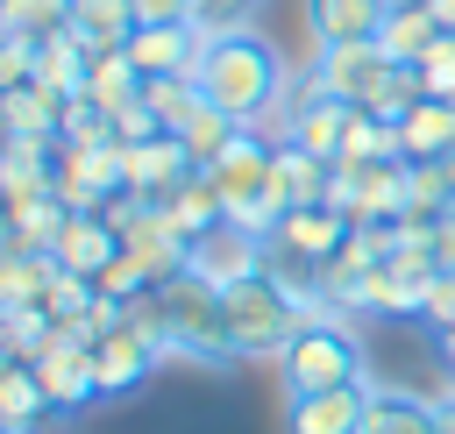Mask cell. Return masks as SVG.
Returning a JSON list of instances; mask_svg holds the SVG:
<instances>
[{"label": "cell", "instance_id": "cell-1", "mask_svg": "<svg viewBox=\"0 0 455 434\" xmlns=\"http://www.w3.org/2000/svg\"><path fill=\"white\" fill-rule=\"evenodd\" d=\"M199 92H206V107H228L235 121H263L277 100H284V57H277V43H263L256 28H228V36H206V50H199Z\"/></svg>", "mask_w": 455, "mask_h": 434}, {"label": "cell", "instance_id": "cell-2", "mask_svg": "<svg viewBox=\"0 0 455 434\" xmlns=\"http://www.w3.org/2000/svg\"><path fill=\"white\" fill-rule=\"evenodd\" d=\"M220 320H228V349H235V363H249V356H284L291 349V334L306 327V306L263 270V277H242V285H228L220 292Z\"/></svg>", "mask_w": 455, "mask_h": 434}, {"label": "cell", "instance_id": "cell-3", "mask_svg": "<svg viewBox=\"0 0 455 434\" xmlns=\"http://www.w3.org/2000/svg\"><path fill=\"white\" fill-rule=\"evenodd\" d=\"M277 377H284V391L299 398V391H334V384H355V377H370L363 370V334L348 327V320H306L299 334H291V349L277 356Z\"/></svg>", "mask_w": 455, "mask_h": 434}, {"label": "cell", "instance_id": "cell-4", "mask_svg": "<svg viewBox=\"0 0 455 434\" xmlns=\"http://www.w3.org/2000/svg\"><path fill=\"white\" fill-rule=\"evenodd\" d=\"M156 299H164V349L171 356H192V363H235V349H228V320H220V292L206 285V277H164L156 285Z\"/></svg>", "mask_w": 455, "mask_h": 434}, {"label": "cell", "instance_id": "cell-5", "mask_svg": "<svg viewBox=\"0 0 455 434\" xmlns=\"http://www.w3.org/2000/svg\"><path fill=\"white\" fill-rule=\"evenodd\" d=\"M121 185H128V157H121V142H57L50 192L64 199V213H100Z\"/></svg>", "mask_w": 455, "mask_h": 434}, {"label": "cell", "instance_id": "cell-6", "mask_svg": "<svg viewBox=\"0 0 455 434\" xmlns=\"http://www.w3.org/2000/svg\"><path fill=\"white\" fill-rule=\"evenodd\" d=\"M434 277H441V263H434L427 249H398V256H384L377 270H363L348 313H427Z\"/></svg>", "mask_w": 455, "mask_h": 434}, {"label": "cell", "instance_id": "cell-7", "mask_svg": "<svg viewBox=\"0 0 455 434\" xmlns=\"http://www.w3.org/2000/svg\"><path fill=\"white\" fill-rule=\"evenodd\" d=\"M185 270H192V277H206L213 292H228V285H242V277H263V270H270V242H263V235H249V228H235V221H220V228H206L199 242H185Z\"/></svg>", "mask_w": 455, "mask_h": 434}, {"label": "cell", "instance_id": "cell-8", "mask_svg": "<svg viewBox=\"0 0 455 434\" xmlns=\"http://www.w3.org/2000/svg\"><path fill=\"white\" fill-rule=\"evenodd\" d=\"M156 363H171V349L156 334H142L135 320H121L107 342H92V370H100V398H128L135 384L156 377Z\"/></svg>", "mask_w": 455, "mask_h": 434}, {"label": "cell", "instance_id": "cell-9", "mask_svg": "<svg viewBox=\"0 0 455 434\" xmlns=\"http://www.w3.org/2000/svg\"><path fill=\"white\" fill-rule=\"evenodd\" d=\"M384 50L377 43H327V50H313V64H306V78H313V92H327V100H341V107H363L370 100V85L384 78Z\"/></svg>", "mask_w": 455, "mask_h": 434}, {"label": "cell", "instance_id": "cell-10", "mask_svg": "<svg viewBox=\"0 0 455 434\" xmlns=\"http://www.w3.org/2000/svg\"><path fill=\"white\" fill-rule=\"evenodd\" d=\"M36 384H43L50 413H78V406H92V398H100V370H92V349L57 334V342L36 356Z\"/></svg>", "mask_w": 455, "mask_h": 434}, {"label": "cell", "instance_id": "cell-11", "mask_svg": "<svg viewBox=\"0 0 455 434\" xmlns=\"http://www.w3.org/2000/svg\"><path fill=\"white\" fill-rule=\"evenodd\" d=\"M363 413H370V377L334 391H299L284 406V434H363Z\"/></svg>", "mask_w": 455, "mask_h": 434}, {"label": "cell", "instance_id": "cell-12", "mask_svg": "<svg viewBox=\"0 0 455 434\" xmlns=\"http://www.w3.org/2000/svg\"><path fill=\"white\" fill-rule=\"evenodd\" d=\"M391 7L398 0H306V36H313V50H327V43H377Z\"/></svg>", "mask_w": 455, "mask_h": 434}, {"label": "cell", "instance_id": "cell-13", "mask_svg": "<svg viewBox=\"0 0 455 434\" xmlns=\"http://www.w3.org/2000/svg\"><path fill=\"white\" fill-rule=\"evenodd\" d=\"M121 157H128V192H142L149 206H164V199L192 178V157H185L178 135H149V142H135V149H121Z\"/></svg>", "mask_w": 455, "mask_h": 434}, {"label": "cell", "instance_id": "cell-14", "mask_svg": "<svg viewBox=\"0 0 455 434\" xmlns=\"http://www.w3.org/2000/svg\"><path fill=\"white\" fill-rule=\"evenodd\" d=\"M405 199H412V164H363L341 221L348 228H363V221H405Z\"/></svg>", "mask_w": 455, "mask_h": 434}, {"label": "cell", "instance_id": "cell-15", "mask_svg": "<svg viewBox=\"0 0 455 434\" xmlns=\"http://www.w3.org/2000/svg\"><path fill=\"white\" fill-rule=\"evenodd\" d=\"M341 242H348V221L320 199V206H291L284 213V228L270 235V249L277 256H299V263H327V256H341Z\"/></svg>", "mask_w": 455, "mask_h": 434}, {"label": "cell", "instance_id": "cell-16", "mask_svg": "<svg viewBox=\"0 0 455 434\" xmlns=\"http://www.w3.org/2000/svg\"><path fill=\"white\" fill-rule=\"evenodd\" d=\"M199 50H206V36L192 21L185 28H135L128 36V57H135L142 78H185V71H199Z\"/></svg>", "mask_w": 455, "mask_h": 434}, {"label": "cell", "instance_id": "cell-17", "mask_svg": "<svg viewBox=\"0 0 455 434\" xmlns=\"http://www.w3.org/2000/svg\"><path fill=\"white\" fill-rule=\"evenodd\" d=\"M64 270H78V277H100L114 256H121V235L100 221V213H64V228H57V249H50Z\"/></svg>", "mask_w": 455, "mask_h": 434}, {"label": "cell", "instance_id": "cell-18", "mask_svg": "<svg viewBox=\"0 0 455 434\" xmlns=\"http://www.w3.org/2000/svg\"><path fill=\"white\" fill-rule=\"evenodd\" d=\"M327 178H334L327 157H313L306 142H277V157H270V185H277L284 206H320V199H327Z\"/></svg>", "mask_w": 455, "mask_h": 434}, {"label": "cell", "instance_id": "cell-19", "mask_svg": "<svg viewBox=\"0 0 455 434\" xmlns=\"http://www.w3.org/2000/svg\"><path fill=\"white\" fill-rule=\"evenodd\" d=\"M78 100L100 107L107 121H114L121 107H135V100H142V71H135V57H128V50H100L92 71H85V92H78Z\"/></svg>", "mask_w": 455, "mask_h": 434}, {"label": "cell", "instance_id": "cell-20", "mask_svg": "<svg viewBox=\"0 0 455 434\" xmlns=\"http://www.w3.org/2000/svg\"><path fill=\"white\" fill-rule=\"evenodd\" d=\"M398 135H405V157L412 164H448L455 157V100H419L398 121Z\"/></svg>", "mask_w": 455, "mask_h": 434}, {"label": "cell", "instance_id": "cell-21", "mask_svg": "<svg viewBox=\"0 0 455 434\" xmlns=\"http://www.w3.org/2000/svg\"><path fill=\"white\" fill-rule=\"evenodd\" d=\"M363 434H441V413H434V398H419V391H384V384H370Z\"/></svg>", "mask_w": 455, "mask_h": 434}, {"label": "cell", "instance_id": "cell-22", "mask_svg": "<svg viewBox=\"0 0 455 434\" xmlns=\"http://www.w3.org/2000/svg\"><path fill=\"white\" fill-rule=\"evenodd\" d=\"M85 71H92V50H85L71 28L50 36V43H36V85H43V92L78 100V92H85Z\"/></svg>", "mask_w": 455, "mask_h": 434}, {"label": "cell", "instance_id": "cell-23", "mask_svg": "<svg viewBox=\"0 0 455 434\" xmlns=\"http://www.w3.org/2000/svg\"><path fill=\"white\" fill-rule=\"evenodd\" d=\"M71 36L100 57V50H128L135 36V0H71Z\"/></svg>", "mask_w": 455, "mask_h": 434}, {"label": "cell", "instance_id": "cell-24", "mask_svg": "<svg viewBox=\"0 0 455 434\" xmlns=\"http://www.w3.org/2000/svg\"><path fill=\"white\" fill-rule=\"evenodd\" d=\"M434 36H441V21L427 14V0H398L391 21L377 28V50H384L391 64H419V57L434 50Z\"/></svg>", "mask_w": 455, "mask_h": 434}, {"label": "cell", "instance_id": "cell-25", "mask_svg": "<svg viewBox=\"0 0 455 434\" xmlns=\"http://www.w3.org/2000/svg\"><path fill=\"white\" fill-rule=\"evenodd\" d=\"M0 107H7V128H14V135H28V142H57V135H64V107H71V100H57V92H43V85L28 78V85L0 92Z\"/></svg>", "mask_w": 455, "mask_h": 434}, {"label": "cell", "instance_id": "cell-26", "mask_svg": "<svg viewBox=\"0 0 455 434\" xmlns=\"http://www.w3.org/2000/svg\"><path fill=\"white\" fill-rule=\"evenodd\" d=\"M164 213H171V228H178L185 242H199L206 228H220V221H228V199H220V185H213L206 171H192V178L164 199Z\"/></svg>", "mask_w": 455, "mask_h": 434}, {"label": "cell", "instance_id": "cell-27", "mask_svg": "<svg viewBox=\"0 0 455 434\" xmlns=\"http://www.w3.org/2000/svg\"><path fill=\"white\" fill-rule=\"evenodd\" d=\"M50 270H57V256L50 249H0V313H14V306H43V285H50Z\"/></svg>", "mask_w": 455, "mask_h": 434}, {"label": "cell", "instance_id": "cell-28", "mask_svg": "<svg viewBox=\"0 0 455 434\" xmlns=\"http://www.w3.org/2000/svg\"><path fill=\"white\" fill-rule=\"evenodd\" d=\"M43 420H50V398L36 384V363H7L0 370V427L7 434H43Z\"/></svg>", "mask_w": 455, "mask_h": 434}, {"label": "cell", "instance_id": "cell-29", "mask_svg": "<svg viewBox=\"0 0 455 434\" xmlns=\"http://www.w3.org/2000/svg\"><path fill=\"white\" fill-rule=\"evenodd\" d=\"M142 107L164 121V135H185V128L206 114V92H199L192 71H185V78H142Z\"/></svg>", "mask_w": 455, "mask_h": 434}, {"label": "cell", "instance_id": "cell-30", "mask_svg": "<svg viewBox=\"0 0 455 434\" xmlns=\"http://www.w3.org/2000/svg\"><path fill=\"white\" fill-rule=\"evenodd\" d=\"M57 228H64V199L57 192L7 199V242L14 249H57Z\"/></svg>", "mask_w": 455, "mask_h": 434}, {"label": "cell", "instance_id": "cell-31", "mask_svg": "<svg viewBox=\"0 0 455 434\" xmlns=\"http://www.w3.org/2000/svg\"><path fill=\"white\" fill-rule=\"evenodd\" d=\"M0 28L21 43H50L71 28V0H0Z\"/></svg>", "mask_w": 455, "mask_h": 434}, {"label": "cell", "instance_id": "cell-32", "mask_svg": "<svg viewBox=\"0 0 455 434\" xmlns=\"http://www.w3.org/2000/svg\"><path fill=\"white\" fill-rule=\"evenodd\" d=\"M50 342H57V320H50V306H14V313H0V349H7L14 363H36Z\"/></svg>", "mask_w": 455, "mask_h": 434}, {"label": "cell", "instance_id": "cell-33", "mask_svg": "<svg viewBox=\"0 0 455 434\" xmlns=\"http://www.w3.org/2000/svg\"><path fill=\"white\" fill-rule=\"evenodd\" d=\"M242 128H249V121H235L228 107H206V114H199V121H192V128H185L178 142H185L192 171H213V164H220V149H228V142H235Z\"/></svg>", "mask_w": 455, "mask_h": 434}, {"label": "cell", "instance_id": "cell-34", "mask_svg": "<svg viewBox=\"0 0 455 434\" xmlns=\"http://www.w3.org/2000/svg\"><path fill=\"white\" fill-rule=\"evenodd\" d=\"M92 299H100V285H92V277H78V270H64V263H57V270H50V285H43V306H50V320H71V313H85Z\"/></svg>", "mask_w": 455, "mask_h": 434}, {"label": "cell", "instance_id": "cell-35", "mask_svg": "<svg viewBox=\"0 0 455 434\" xmlns=\"http://www.w3.org/2000/svg\"><path fill=\"white\" fill-rule=\"evenodd\" d=\"M419 85H427V100H455V28H441L434 50L419 57Z\"/></svg>", "mask_w": 455, "mask_h": 434}, {"label": "cell", "instance_id": "cell-36", "mask_svg": "<svg viewBox=\"0 0 455 434\" xmlns=\"http://www.w3.org/2000/svg\"><path fill=\"white\" fill-rule=\"evenodd\" d=\"M256 7L263 0H192V28L199 36H228V28H249Z\"/></svg>", "mask_w": 455, "mask_h": 434}, {"label": "cell", "instance_id": "cell-37", "mask_svg": "<svg viewBox=\"0 0 455 434\" xmlns=\"http://www.w3.org/2000/svg\"><path fill=\"white\" fill-rule=\"evenodd\" d=\"M92 285H100L107 299H142V292H156V285H149V270H142V263H135L128 249H121V256H114V263H107V270H100Z\"/></svg>", "mask_w": 455, "mask_h": 434}, {"label": "cell", "instance_id": "cell-38", "mask_svg": "<svg viewBox=\"0 0 455 434\" xmlns=\"http://www.w3.org/2000/svg\"><path fill=\"white\" fill-rule=\"evenodd\" d=\"M28 78H36V43L0 36V92H14V85H28Z\"/></svg>", "mask_w": 455, "mask_h": 434}, {"label": "cell", "instance_id": "cell-39", "mask_svg": "<svg viewBox=\"0 0 455 434\" xmlns=\"http://www.w3.org/2000/svg\"><path fill=\"white\" fill-rule=\"evenodd\" d=\"M149 135H164V121H156V114L142 107V100L114 114V142H121V149H135V142H149Z\"/></svg>", "mask_w": 455, "mask_h": 434}, {"label": "cell", "instance_id": "cell-40", "mask_svg": "<svg viewBox=\"0 0 455 434\" xmlns=\"http://www.w3.org/2000/svg\"><path fill=\"white\" fill-rule=\"evenodd\" d=\"M192 0H135V28H185Z\"/></svg>", "mask_w": 455, "mask_h": 434}, {"label": "cell", "instance_id": "cell-41", "mask_svg": "<svg viewBox=\"0 0 455 434\" xmlns=\"http://www.w3.org/2000/svg\"><path fill=\"white\" fill-rule=\"evenodd\" d=\"M419 320H427V327H448V320H455V270H441V277H434V292H427V313H419Z\"/></svg>", "mask_w": 455, "mask_h": 434}, {"label": "cell", "instance_id": "cell-42", "mask_svg": "<svg viewBox=\"0 0 455 434\" xmlns=\"http://www.w3.org/2000/svg\"><path fill=\"white\" fill-rule=\"evenodd\" d=\"M434 413H441V434H455V384H448V391L434 398Z\"/></svg>", "mask_w": 455, "mask_h": 434}, {"label": "cell", "instance_id": "cell-43", "mask_svg": "<svg viewBox=\"0 0 455 434\" xmlns=\"http://www.w3.org/2000/svg\"><path fill=\"white\" fill-rule=\"evenodd\" d=\"M434 342H441V363L455 370V320H448V327H434Z\"/></svg>", "mask_w": 455, "mask_h": 434}, {"label": "cell", "instance_id": "cell-44", "mask_svg": "<svg viewBox=\"0 0 455 434\" xmlns=\"http://www.w3.org/2000/svg\"><path fill=\"white\" fill-rule=\"evenodd\" d=\"M427 14H434L441 28H455V0H427Z\"/></svg>", "mask_w": 455, "mask_h": 434}, {"label": "cell", "instance_id": "cell-45", "mask_svg": "<svg viewBox=\"0 0 455 434\" xmlns=\"http://www.w3.org/2000/svg\"><path fill=\"white\" fill-rule=\"evenodd\" d=\"M0 36H7V28H0Z\"/></svg>", "mask_w": 455, "mask_h": 434}, {"label": "cell", "instance_id": "cell-46", "mask_svg": "<svg viewBox=\"0 0 455 434\" xmlns=\"http://www.w3.org/2000/svg\"><path fill=\"white\" fill-rule=\"evenodd\" d=\"M0 434H7V427H0Z\"/></svg>", "mask_w": 455, "mask_h": 434}]
</instances>
